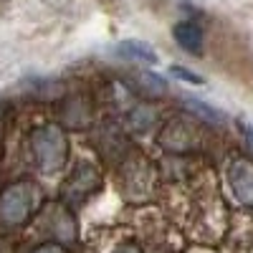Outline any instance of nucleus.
<instances>
[{"label":"nucleus","mask_w":253,"mask_h":253,"mask_svg":"<svg viewBox=\"0 0 253 253\" xmlns=\"http://www.w3.org/2000/svg\"><path fill=\"white\" fill-rule=\"evenodd\" d=\"M33 205V193L28 185H13L10 190H5L0 198V220L5 225H18L23 223L28 210Z\"/></svg>","instance_id":"f03ea898"},{"label":"nucleus","mask_w":253,"mask_h":253,"mask_svg":"<svg viewBox=\"0 0 253 253\" xmlns=\"http://www.w3.org/2000/svg\"><path fill=\"white\" fill-rule=\"evenodd\" d=\"M170 74H172L175 79L187 81V84H203V76H200V74H195V71H187V69H182V66H170Z\"/></svg>","instance_id":"6e6552de"},{"label":"nucleus","mask_w":253,"mask_h":253,"mask_svg":"<svg viewBox=\"0 0 253 253\" xmlns=\"http://www.w3.org/2000/svg\"><path fill=\"white\" fill-rule=\"evenodd\" d=\"M228 182L236 200L253 208V165L246 160H236L228 170Z\"/></svg>","instance_id":"7ed1b4c3"},{"label":"nucleus","mask_w":253,"mask_h":253,"mask_svg":"<svg viewBox=\"0 0 253 253\" xmlns=\"http://www.w3.org/2000/svg\"><path fill=\"white\" fill-rule=\"evenodd\" d=\"M172 36L177 41V46L187 53H195L200 56L203 53V28L195 23V20H180V23L172 28Z\"/></svg>","instance_id":"20e7f679"},{"label":"nucleus","mask_w":253,"mask_h":253,"mask_svg":"<svg viewBox=\"0 0 253 253\" xmlns=\"http://www.w3.org/2000/svg\"><path fill=\"white\" fill-rule=\"evenodd\" d=\"M36 253H63V248H58V246H43V248H38Z\"/></svg>","instance_id":"9d476101"},{"label":"nucleus","mask_w":253,"mask_h":253,"mask_svg":"<svg viewBox=\"0 0 253 253\" xmlns=\"http://www.w3.org/2000/svg\"><path fill=\"white\" fill-rule=\"evenodd\" d=\"M33 155L43 172H53L66 162V139L56 126H41L33 132Z\"/></svg>","instance_id":"f257e3e1"},{"label":"nucleus","mask_w":253,"mask_h":253,"mask_svg":"<svg viewBox=\"0 0 253 253\" xmlns=\"http://www.w3.org/2000/svg\"><path fill=\"white\" fill-rule=\"evenodd\" d=\"M124 253H137V251H132V248H129V251H124Z\"/></svg>","instance_id":"9b49d317"},{"label":"nucleus","mask_w":253,"mask_h":253,"mask_svg":"<svg viewBox=\"0 0 253 253\" xmlns=\"http://www.w3.org/2000/svg\"><path fill=\"white\" fill-rule=\"evenodd\" d=\"M185 107L193 112V114H198L200 119H205V122H210V124H223L225 122V114L223 112H218L215 107H210L208 101H203V99H195V96H185Z\"/></svg>","instance_id":"423d86ee"},{"label":"nucleus","mask_w":253,"mask_h":253,"mask_svg":"<svg viewBox=\"0 0 253 253\" xmlns=\"http://www.w3.org/2000/svg\"><path fill=\"white\" fill-rule=\"evenodd\" d=\"M117 53L129 58V61H142V63H157V53L142 43V41H122V43L117 46Z\"/></svg>","instance_id":"39448f33"},{"label":"nucleus","mask_w":253,"mask_h":253,"mask_svg":"<svg viewBox=\"0 0 253 253\" xmlns=\"http://www.w3.org/2000/svg\"><path fill=\"white\" fill-rule=\"evenodd\" d=\"M134 79L142 84V89H144L147 94H165V81H162V76H157V74H137Z\"/></svg>","instance_id":"0eeeda50"},{"label":"nucleus","mask_w":253,"mask_h":253,"mask_svg":"<svg viewBox=\"0 0 253 253\" xmlns=\"http://www.w3.org/2000/svg\"><path fill=\"white\" fill-rule=\"evenodd\" d=\"M241 132H243L246 142L253 147V124H246V122H241Z\"/></svg>","instance_id":"1a4fd4ad"}]
</instances>
